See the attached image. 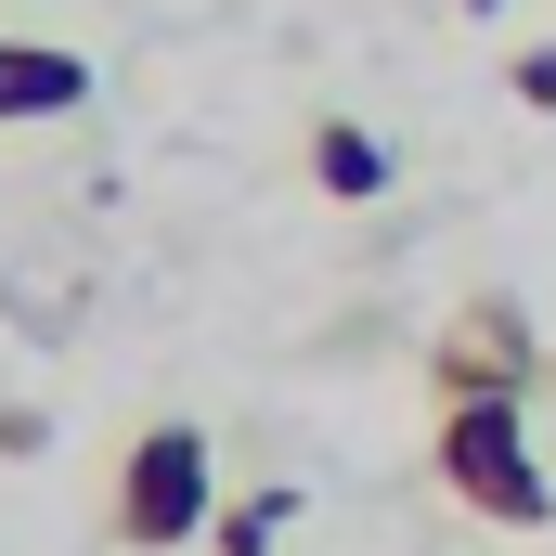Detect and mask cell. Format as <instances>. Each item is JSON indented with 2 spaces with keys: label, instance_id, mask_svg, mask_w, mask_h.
Wrapping results in <instances>:
<instances>
[{
  "label": "cell",
  "instance_id": "8992f818",
  "mask_svg": "<svg viewBox=\"0 0 556 556\" xmlns=\"http://www.w3.org/2000/svg\"><path fill=\"white\" fill-rule=\"evenodd\" d=\"M273 531H285V492H273V505H247V518H220V556H260Z\"/></svg>",
  "mask_w": 556,
  "mask_h": 556
},
{
  "label": "cell",
  "instance_id": "5b68a950",
  "mask_svg": "<svg viewBox=\"0 0 556 556\" xmlns=\"http://www.w3.org/2000/svg\"><path fill=\"white\" fill-rule=\"evenodd\" d=\"M311 181H324L337 207H363V194H389V142H376V130H337V117H324V130H311Z\"/></svg>",
  "mask_w": 556,
  "mask_h": 556
},
{
  "label": "cell",
  "instance_id": "52a82bcc",
  "mask_svg": "<svg viewBox=\"0 0 556 556\" xmlns=\"http://www.w3.org/2000/svg\"><path fill=\"white\" fill-rule=\"evenodd\" d=\"M505 91H518V104H544V117H556V52H518V65H505Z\"/></svg>",
  "mask_w": 556,
  "mask_h": 556
},
{
  "label": "cell",
  "instance_id": "7a4b0ae2",
  "mask_svg": "<svg viewBox=\"0 0 556 556\" xmlns=\"http://www.w3.org/2000/svg\"><path fill=\"white\" fill-rule=\"evenodd\" d=\"M104 531L130 556H181L194 531H220V453H207V427H142L130 453H117Z\"/></svg>",
  "mask_w": 556,
  "mask_h": 556
},
{
  "label": "cell",
  "instance_id": "277c9868",
  "mask_svg": "<svg viewBox=\"0 0 556 556\" xmlns=\"http://www.w3.org/2000/svg\"><path fill=\"white\" fill-rule=\"evenodd\" d=\"M91 104V65L65 52V39H0V130H26V117H78Z\"/></svg>",
  "mask_w": 556,
  "mask_h": 556
},
{
  "label": "cell",
  "instance_id": "ba28073f",
  "mask_svg": "<svg viewBox=\"0 0 556 556\" xmlns=\"http://www.w3.org/2000/svg\"><path fill=\"white\" fill-rule=\"evenodd\" d=\"M466 13H505V0H466Z\"/></svg>",
  "mask_w": 556,
  "mask_h": 556
},
{
  "label": "cell",
  "instance_id": "3957f363",
  "mask_svg": "<svg viewBox=\"0 0 556 556\" xmlns=\"http://www.w3.org/2000/svg\"><path fill=\"white\" fill-rule=\"evenodd\" d=\"M531 376H544V337H531V311L505 285H479L466 311H440V337H427V389L440 402H518Z\"/></svg>",
  "mask_w": 556,
  "mask_h": 556
},
{
  "label": "cell",
  "instance_id": "6da1fadb",
  "mask_svg": "<svg viewBox=\"0 0 556 556\" xmlns=\"http://www.w3.org/2000/svg\"><path fill=\"white\" fill-rule=\"evenodd\" d=\"M440 492L492 531H544L556 518V466L531 453V415L518 402H440V440H427Z\"/></svg>",
  "mask_w": 556,
  "mask_h": 556
}]
</instances>
